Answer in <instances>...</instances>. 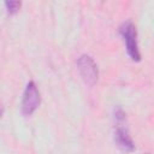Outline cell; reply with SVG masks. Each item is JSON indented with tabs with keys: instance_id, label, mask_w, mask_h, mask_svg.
<instances>
[{
	"instance_id": "obj_1",
	"label": "cell",
	"mask_w": 154,
	"mask_h": 154,
	"mask_svg": "<svg viewBox=\"0 0 154 154\" xmlns=\"http://www.w3.org/2000/svg\"><path fill=\"white\" fill-rule=\"evenodd\" d=\"M114 119H116V130H114V142L116 144L126 153H131L135 150V143L129 135V130L126 126V117L124 111L120 107L114 109Z\"/></svg>"
},
{
	"instance_id": "obj_2",
	"label": "cell",
	"mask_w": 154,
	"mask_h": 154,
	"mask_svg": "<svg viewBox=\"0 0 154 154\" xmlns=\"http://www.w3.org/2000/svg\"><path fill=\"white\" fill-rule=\"evenodd\" d=\"M119 32H120L122 37L124 38L126 51H128V54L130 55V58L134 61H140L141 60V54H140V51H138L137 31H136L135 24L131 20L124 22L119 28Z\"/></svg>"
},
{
	"instance_id": "obj_3",
	"label": "cell",
	"mask_w": 154,
	"mask_h": 154,
	"mask_svg": "<svg viewBox=\"0 0 154 154\" xmlns=\"http://www.w3.org/2000/svg\"><path fill=\"white\" fill-rule=\"evenodd\" d=\"M77 67L82 79L88 85H94L99 78V69L96 63L89 55H81L77 60Z\"/></svg>"
},
{
	"instance_id": "obj_4",
	"label": "cell",
	"mask_w": 154,
	"mask_h": 154,
	"mask_svg": "<svg viewBox=\"0 0 154 154\" xmlns=\"http://www.w3.org/2000/svg\"><path fill=\"white\" fill-rule=\"evenodd\" d=\"M41 101L40 97V91L35 84L34 81H30L25 90L23 93V100H22V112L24 116H31L38 107Z\"/></svg>"
},
{
	"instance_id": "obj_5",
	"label": "cell",
	"mask_w": 154,
	"mask_h": 154,
	"mask_svg": "<svg viewBox=\"0 0 154 154\" xmlns=\"http://www.w3.org/2000/svg\"><path fill=\"white\" fill-rule=\"evenodd\" d=\"M20 2L19 1H6L5 2V6H6V10L10 14H14L16 12H18L19 7H20Z\"/></svg>"
},
{
	"instance_id": "obj_6",
	"label": "cell",
	"mask_w": 154,
	"mask_h": 154,
	"mask_svg": "<svg viewBox=\"0 0 154 154\" xmlns=\"http://www.w3.org/2000/svg\"><path fill=\"white\" fill-rule=\"evenodd\" d=\"M4 114V106H2V102L0 101V117Z\"/></svg>"
}]
</instances>
